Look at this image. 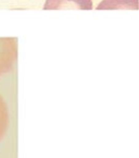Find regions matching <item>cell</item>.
Here are the masks:
<instances>
[{"label":"cell","mask_w":139,"mask_h":158,"mask_svg":"<svg viewBox=\"0 0 139 158\" xmlns=\"http://www.w3.org/2000/svg\"><path fill=\"white\" fill-rule=\"evenodd\" d=\"M45 10H61V9H76L91 10V0H47L44 6Z\"/></svg>","instance_id":"obj_2"},{"label":"cell","mask_w":139,"mask_h":158,"mask_svg":"<svg viewBox=\"0 0 139 158\" xmlns=\"http://www.w3.org/2000/svg\"><path fill=\"white\" fill-rule=\"evenodd\" d=\"M9 126V112L5 100L0 96V141L5 136Z\"/></svg>","instance_id":"obj_4"},{"label":"cell","mask_w":139,"mask_h":158,"mask_svg":"<svg viewBox=\"0 0 139 158\" xmlns=\"http://www.w3.org/2000/svg\"><path fill=\"white\" fill-rule=\"evenodd\" d=\"M18 58V43L14 37H0V77L10 72Z\"/></svg>","instance_id":"obj_1"},{"label":"cell","mask_w":139,"mask_h":158,"mask_svg":"<svg viewBox=\"0 0 139 158\" xmlns=\"http://www.w3.org/2000/svg\"><path fill=\"white\" fill-rule=\"evenodd\" d=\"M102 9H138V0H103L97 8Z\"/></svg>","instance_id":"obj_3"}]
</instances>
